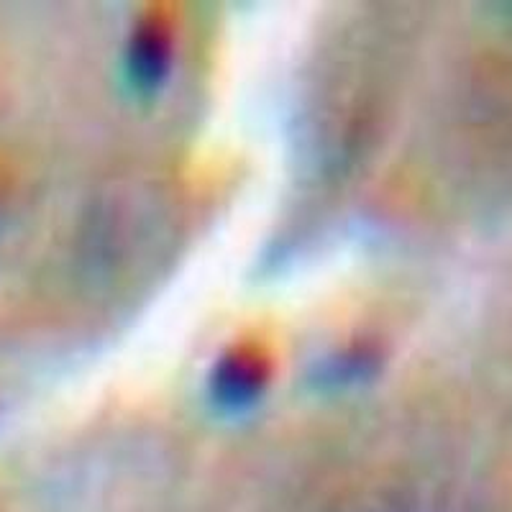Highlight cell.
<instances>
[{
	"mask_svg": "<svg viewBox=\"0 0 512 512\" xmlns=\"http://www.w3.org/2000/svg\"><path fill=\"white\" fill-rule=\"evenodd\" d=\"M382 512H436L431 507H423V505H397L390 507V510H382Z\"/></svg>",
	"mask_w": 512,
	"mask_h": 512,
	"instance_id": "4",
	"label": "cell"
},
{
	"mask_svg": "<svg viewBox=\"0 0 512 512\" xmlns=\"http://www.w3.org/2000/svg\"><path fill=\"white\" fill-rule=\"evenodd\" d=\"M272 384V359L254 341L233 344L213 361L205 377V402L218 418L254 413Z\"/></svg>",
	"mask_w": 512,
	"mask_h": 512,
	"instance_id": "1",
	"label": "cell"
},
{
	"mask_svg": "<svg viewBox=\"0 0 512 512\" xmlns=\"http://www.w3.org/2000/svg\"><path fill=\"white\" fill-rule=\"evenodd\" d=\"M382 364L384 354L379 346L367 344V341L336 346L310 361L305 384L318 395H344V392L367 387L372 379H377Z\"/></svg>",
	"mask_w": 512,
	"mask_h": 512,
	"instance_id": "3",
	"label": "cell"
},
{
	"mask_svg": "<svg viewBox=\"0 0 512 512\" xmlns=\"http://www.w3.org/2000/svg\"><path fill=\"white\" fill-rule=\"evenodd\" d=\"M175 67V31L164 13L146 11L123 47V85L134 98L152 100L167 88Z\"/></svg>",
	"mask_w": 512,
	"mask_h": 512,
	"instance_id": "2",
	"label": "cell"
}]
</instances>
